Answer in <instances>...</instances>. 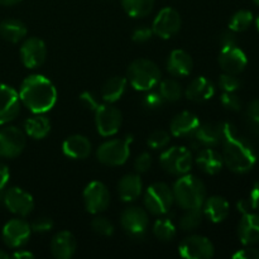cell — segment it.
Masks as SVG:
<instances>
[{"label": "cell", "instance_id": "53", "mask_svg": "<svg viewBox=\"0 0 259 259\" xmlns=\"http://www.w3.org/2000/svg\"><path fill=\"white\" fill-rule=\"evenodd\" d=\"M20 2H22V0H0V4L5 5V7H12V5L18 4V3Z\"/></svg>", "mask_w": 259, "mask_h": 259}, {"label": "cell", "instance_id": "14", "mask_svg": "<svg viewBox=\"0 0 259 259\" xmlns=\"http://www.w3.org/2000/svg\"><path fill=\"white\" fill-rule=\"evenodd\" d=\"M32 233V228L27 220L20 217L14 218L10 219L3 228V242L8 248L18 249L27 244Z\"/></svg>", "mask_w": 259, "mask_h": 259}, {"label": "cell", "instance_id": "9", "mask_svg": "<svg viewBox=\"0 0 259 259\" xmlns=\"http://www.w3.org/2000/svg\"><path fill=\"white\" fill-rule=\"evenodd\" d=\"M0 200L12 214L20 218L28 217L34 209L33 196L20 187H9L8 190H3Z\"/></svg>", "mask_w": 259, "mask_h": 259}, {"label": "cell", "instance_id": "48", "mask_svg": "<svg viewBox=\"0 0 259 259\" xmlns=\"http://www.w3.org/2000/svg\"><path fill=\"white\" fill-rule=\"evenodd\" d=\"M249 202L253 210H259V181L253 185L249 194Z\"/></svg>", "mask_w": 259, "mask_h": 259}, {"label": "cell", "instance_id": "16", "mask_svg": "<svg viewBox=\"0 0 259 259\" xmlns=\"http://www.w3.org/2000/svg\"><path fill=\"white\" fill-rule=\"evenodd\" d=\"M20 60L27 68H38L45 63L47 57L46 43L38 37H29L24 39L19 50Z\"/></svg>", "mask_w": 259, "mask_h": 259}, {"label": "cell", "instance_id": "23", "mask_svg": "<svg viewBox=\"0 0 259 259\" xmlns=\"http://www.w3.org/2000/svg\"><path fill=\"white\" fill-rule=\"evenodd\" d=\"M93 144L88 137L73 134L67 137L62 143V152L66 157L72 159H85L90 156Z\"/></svg>", "mask_w": 259, "mask_h": 259}, {"label": "cell", "instance_id": "52", "mask_svg": "<svg viewBox=\"0 0 259 259\" xmlns=\"http://www.w3.org/2000/svg\"><path fill=\"white\" fill-rule=\"evenodd\" d=\"M237 207H238V211L242 212V214H247V212H249L250 210H253L252 206H250L249 200L248 199L247 200L243 199V200H240V201H238Z\"/></svg>", "mask_w": 259, "mask_h": 259}, {"label": "cell", "instance_id": "2", "mask_svg": "<svg viewBox=\"0 0 259 259\" xmlns=\"http://www.w3.org/2000/svg\"><path fill=\"white\" fill-rule=\"evenodd\" d=\"M20 103L33 114H45L57 103V90L50 78L30 75L23 80L19 93Z\"/></svg>", "mask_w": 259, "mask_h": 259}, {"label": "cell", "instance_id": "1", "mask_svg": "<svg viewBox=\"0 0 259 259\" xmlns=\"http://www.w3.org/2000/svg\"><path fill=\"white\" fill-rule=\"evenodd\" d=\"M223 161L234 174H247L257 163V153L252 144L238 133L232 123H222Z\"/></svg>", "mask_w": 259, "mask_h": 259}, {"label": "cell", "instance_id": "30", "mask_svg": "<svg viewBox=\"0 0 259 259\" xmlns=\"http://www.w3.org/2000/svg\"><path fill=\"white\" fill-rule=\"evenodd\" d=\"M126 85H128V80L121 76H114L109 78L101 88L100 95L104 103L115 104L116 101L120 100L125 94Z\"/></svg>", "mask_w": 259, "mask_h": 259}, {"label": "cell", "instance_id": "20", "mask_svg": "<svg viewBox=\"0 0 259 259\" xmlns=\"http://www.w3.org/2000/svg\"><path fill=\"white\" fill-rule=\"evenodd\" d=\"M194 147L196 148H215L222 144V124H200L194 136Z\"/></svg>", "mask_w": 259, "mask_h": 259}, {"label": "cell", "instance_id": "55", "mask_svg": "<svg viewBox=\"0 0 259 259\" xmlns=\"http://www.w3.org/2000/svg\"><path fill=\"white\" fill-rule=\"evenodd\" d=\"M255 23H257V28H258V30H259V17L257 18V22H255Z\"/></svg>", "mask_w": 259, "mask_h": 259}, {"label": "cell", "instance_id": "39", "mask_svg": "<svg viewBox=\"0 0 259 259\" xmlns=\"http://www.w3.org/2000/svg\"><path fill=\"white\" fill-rule=\"evenodd\" d=\"M142 103H143V106L146 109H148V110H158V109H161L162 106H163V104L166 103V101L163 100V98L161 96V94L158 93V91H147L146 95L143 96V100H142Z\"/></svg>", "mask_w": 259, "mask_h": 259}, {"label": "cell", "instance_id": "12", "mask_svg": "<svg viewBox=\"0 0 259 259\" xmlns=\"http://www.w3.org/2000/svg\"><path fill=\"white\" fill-rule=\"evenodd\" d=\"M27 144L24 131L18 126L0 129V158L12 159L23 153Z\"/></svg>", "mask_w": 259, "mask_h": 259}, {"label": "cell", "instance_id": "40", "mask_svg": "<svg viewBox=\"0 0 259 259\" xmlns=\"http://www.w3.org/2000/svg\"><path fill=\"white\" fill-rule=\"evenodd\" d=\"M219 86L224 93H235L237 90H239L240 81L237 75L224 72L219 77Z\"/></svg>", "mask_w": 259, "mask_h": 259}, {"label": "cell", "instance_id": "28", "mask_svg": "<svg viewBox=\"0 0 259 259\" xmlns=\"http://www.w3.org/2000/svg\"><path fill=\"white\" fill-rule=\"evenodd\" d=\"M201 209L204 212V217H206L214 224L224 222L230 211L229 202L222 196L206 197Z\"/></svg>", "mask_w": 259, "mask_h": 259}, {"label": "cell", "instance_id": "22", "mask_svg": "<svg viewBox=\"0 0 259 259\" xmlns=\"http://www.w3.org/2000/svg\"><path fill=\"white\" fill-rule=\"evenodd\" d=\"M194 61L185 50H174L167 60V71L174 77H186L192 72Z\"/></svg>", "mask_w": 259, "mask_h": 259}, {"label": "cell", "instance_id": "17", "mask_svg": "<svg viewBox=\"0 0 259 259\" xmlns=\"http://www.w3.org/2000/svg\"><path fill=\"white\" fill-rule=\"evenodd\" d=\"M219 65L225 73L239 75L248 65L247 55L238 47V45L224 46L219 53Z\"/></svg>", "mask_w": 259, "mask_h": 259}, {"label": "cell", "instance_id": "18", "mask_svg": "<svg viewBox=\"0 0 259 259\" xmlns=\"http://www.w3.org/2000/svg\"><path fill=\"white\" fill-rule=\"evenodd\" d=\"M19 95L17 91L5 83H0V125L14 120L20 111Z\"/></svg>", "mask_w": 259, "mask_h": 259}, {"label": "cell", "instance_id": "44", "mask_svg": "<svg viewBox=\"0 0 259 259\" xmlns=\"http://www.w3.org/2000/svg\"><path fill=\"white\" fill-rule=\"evenodd\" d=\"M153 30L152 28L147 27V25H141V27L136 28L132 34V40L134 43H146L152 39L153 37Z\"/></svg>", "mask_w": 259, "mask_h": 259}, {"label": "cell", "instance_id": "27", "mask_svg": "<svg viewBox=\"0 0 259 259\" xmlns=\"http://www.w3.org/2000/svg\"><path fill=\"white\" fill-rule=\"evenodd\" d=\"M194 161L206 175H218L224 167L223 156L214 148H201L196 153Z\"/></svg>", "mask_w": 259, "mask_h": 259}, {"label": "cell", "instance_id": "32", "mask_svg": "<svg viewBox=\"0 0 259 259\" xmlns=\"http://www.w3.org/2000/svg\"><path fill=\"white\" fill-rule=\"evenodd\" d=\"M153 234L161 242H171L177 234V225L171 217L162 215L154 222Z\"/></svg>", "mask_w": 259, "mask_h": 259}, {"label": "cell", "instance_id": "33", "mask_svg": "<svg viewBox=\"0 0 259 259\" xmlns=\"http://www.w3.org/2000/svg\"><path fill=\"white\" fill-rule=\"evenodd\" d=\"M121 7L129 17L143 18L152 13L154 0H121Z\"/></svg>", "mask_w": 259, "mask_h": 259}, {"label": "cell", "instance_id": "8", "mask_svg": "<svg viewBox=\"0 0 259 259\" xmlns=\"http://www.w3.org/2000/svg\"><path fill=\"white\" fill-rule=\"evenodd\" d=\"M123 114L114 104L103 103L95 110L96 131L101 137H113L120 131Z\"/></svg>", "mask_w": 259, "mask_h": 259}, {"label": "cell", "instance_id": "41", "mask_svg": "<svg viewBox=\"0 0 259 259\" xmlns=\"http://www.w3.org/2000/svg\"><path fill=\"white\" fill-rule=\"evenodd\" d=\"M220 101L222 105L230 111H239L242 109V101L235 93H223Z\"/></svg>", "mask_w": 259, "mask_h": 259}, {"label": "cell", "instance_id": "13", "mask_svg": "<svg viewBox=\"0 0 259 259\" xmlns=\"http://www.w3.org/2000/svg\"><path fill=\"white\" fill-rule=\"evenodd\" d=\"M83 204L88 212L99 215L104 212L110 205V191L101 181H93L83 190Z\"/></svg>", "mask_w": 259, "mask_h": 259}, {"label": "cell", "instance_id": "54", "mask_svg": "<svg viewBox=\"0 0 259 259\" xmlns=\"http://www.w3.org/2000/svg\"><path fill=\"white\" fill-rule=\"evenodd\" d=\"M10 258V254H8L5 250L0 249V259H9Z\"/></svg>", "mask_w": 259, "mask_h": 259}, {"label": "cell", "instance_id": "50", "mask_svg": "<svg viewBox=\"0 0 259 259\" xmlns=\"http://www.w3.org/2000/svg\"><path fill=\"white\" fill-rule=\"evenodd\" d=\"M220 45H222V47H224V46L237 45L235 33L230 29L227 30V32H223L222 35H220Z\"/></svg>", "mask_w": 259, "mask_h": 259}, {"label": "cell", "instance_id": "49", "mask_svg": "<svg viewBox=\"0 0 259 259\" xmlns=\"http://www.w3.org/2000/svg\"><path fill=\"white\" fill-rule=\"evenodd\" d=\"M9 179H10L9 168H8L7 164L0 162V191L5 190L8 182H9Z\"/></svg>", "mask_w": 259, "mask_h": 259}, {"label": "cell", "instance_id": "7", "mask_svg": "<svg viewBox=\"0 0 259 259\" xmlns=\"http://www.w3.org/2000/svg\"><path fill=\"white\" fill-rule=\"evenodd\" d=\"M159 164L167 174L180 177L190 174L194 164V156L191 149L184 146H175L162 152Z\"/></svg>", "mask_w": 259, "mask_h": 259}, {"label": "cell", "instance_id": "31", "mask_svg": "<svg viewBox=\"0 0 259 259\" xmlns=\"http://www.w3.org/2000/svg\"><path fill=\"white\" fill-rule=\"evenodd\" d=\"M23 131L29 138L43 139L50 134L51 121L43 114H34L24 121Z\"/></svg>", "mask_w": 259, "mask_h": 259}, {"label": "cell", "instance_id": "19", "mask_svg": "<svg viewBox=\"0 0 259 259\" xmlns=\"http://www.w3.org/2000/svg\"><path fill=\"white\" fill-rule=\"evenodd\" d=\"M200 124L201 123L196 114L185 110L174 116L169 124V131L172 136L177 138H190L194 136Z\"/></svg>", "mask_w": 259, "mask_h": 259}, {"label": "cell", "instance_id": "35", "mask_svg": "<svg viewBox=\"0 0 259 259\" xmlns=\"http://www.w3.org/2000/svg\"><path fill=\"white\" fill-rule=\"evenodd\" d=\"M185 211L186 212L180 218L179 227L184 232H194L202 224V220H204L202 209H191L185 210Z\"/></svg>", "mask_w": 259, "mask_h": 259}, {"label": "cell", "instance_id": "29", "mask_svg": "<svg viewBox=\"0 0 259 259\" xmlns=\"http://www.w3.org/2000/svg\"><path fill=\"white\" fill-rule=\"evenodd\" d=\"M27 25L19 19L8 18L0 23V37L9 43H18L27 37Z\"/></svg>", "mask_w": 259, "mask_h": 259}, {"label": "cell", "instance_id": "15", "mask_svg": "<svg viewBox=\"0 0 259 259\" xmlns=\"http://www.w3.org/2000/svg\"><path fill=\"white\" fill-rule=\"evenodd\" d=\"M179 253L186 259H209L215 254L214 244L204 235H189L179 245Z\"/></svg>", "mask_w": 259, "mask_h": 259}, {"label": "cell", "instance_id": "5", "mask_svg": "<svg viewBox=\"0 0 259 259\" xmlns=\"http://www.w3.org/2000/svg\"><path fill=\"white\" fill-rule=\"evenodd\" d=\"M144 207L154 217L167 215L175 204L174 190L164 182H156L147 187L143 196Z\"/></svg>", "mask_w": 259, "mask_h": 259}, {"label": "cell", "instance_id": "47", "mask_svg": "<svg viewBox=\"0 0 259 259\" xmlns=\"http://www.w3.org/2000/svg\"><path fill=\"white\" fill-rule=\"evenodd\" d=\"M247 115L250 121L259 124V99L250 101L247 108Z\"/></svg>", "mask_w": 259, "mask_h": 259}, {"label": "cell", "instance_id": "56", "mask_svg": "<svg viewBox=\"0 0 259 259\" xmlns=\"http://www.w3.org/2000/svg\"><path fill=\"white\" fill-rule=\"evenodd\" d=\"M254 3H255V4H257V5H259V0H254Z\"/></svg>", "mask_w": 259, "mask_h": 259}, {"label": "cell", "instance_id": "38", "mask_svg": "<svg viewBox=\"0 0 259 259\" xmlns=\"http://www.w3.org/2000/svg\"><path fill=\"white\" fill-rule=\"evenodd\" d=\"M169 141H171V134L163 129H158L149 134L147 144L152 149H163L168 146Z\"/></svg>", "mask_w": 259, "mask_h": 259}, {"label": "cell", "instance_id": "37", "mask_svg": "<svg viewBox=\"0 0 259 259\" xmlns=\"http://www.w3.org/2000/svg\"><path fill=\"white\" fill-rule=\"evenodd\" d=\"M91 229L94 233L101 235V237H111L114 234V228L113 223L108 219V218L104 217H95L91 220Z\"/></svg>", "mask_w": 259, "mask_h": 259}, {"label": "cell", "instance_id": "43", "mask_svg": "<svg viewBox=\"0 0 259 259\" xmlns=\"http://www.w3.org/2000/svg\"><path fill=\"white\" fill-rule=\"evenodd\" d=\"M53 220L51 218L47 217H40L37 218L35 220H33V223L30 224L33 233H38V234H45V233L51 232L53 229Z\"/></svg>", "mask_w": 259, "mask_h": 259}, {"label": "cell", "instance_id": "4", "mask_svg": "<svg viewBox=\"0 0 259 259\" xmlns=\"http://www.w3.org/2000/svg\"><path fill=\"white\" fill-rule=\"evenodd\" d=\"M126 80L137 91L153 90L162 80V72L156 62L148 58H137L129 65Z\"/></svg>", "mask_w": 259, "mask_h": 259}, {"label": "cell", "instance_id": "26", "mask_svg": "<svg viewBox=\"0 0 259 259\" xmlns=\"http://www.w3.org/2000/svg\"><path fill=\"white\" fill-rule=\"evenodd\" d=\"M143 192V182L139 174L124 175L118 184V194L123 202H134Z\"/></svg>", "mask_w": 259, "mask_h": 259}, {"label": "cell", "instance_id": "46", "mask_svg": "<svg viewBox=\"0 0 259 259\" xmlns=\"http://www.w3.org/2000/svg\"><path fill=\"white\" fill-rule=\"evenodd\" d=\"M232 257L234 259H259V249L245 245V248L235 252Z\"/></svg>", "mask_w": 259, "mask_h": 259}, {"label": "cell", "instance_id": "36", "mask_svg": "<svg viewBox=\"0 0 259 259\" xmlns=\"http://www.w3.org/2000/svg\"><path fill=\"white\" fill-rule=\"evenodd\" d=\"M253 23V14L249 10H238L229 20V29L234 33H242L247 30Z\"/></svg>", "mask_w": 259, "mask_h": 259}, {"label": "cell", "instance_id": "45", "mask_svg": "<svg viewBox=\"0 0 259 259\" xmlns=\"http://www.w3.org/2000/svg\"><path fill=\"white\" fill-rule=\"evenodd\" d=\"M80 101L86 109H89V110H93V111H95L96 108L100 105V103H99V99L96 98L93 93H90V91H85V93L81 94Z\"/></svg>", "mask_w": 259, "mask_h": 259}, {"label": "cell", "instance_id": "24", "mask_svg": "<svg viewBox=\"0 0 259 259\" xmlns=\"http://www.w3.org/2000/svg\"><path fill=\"white\" fill-rule=\"evenodd\" d=\"M215 95V86L209 78L205 76H199L195 77L191 82L187 85L185 90V96L190 101L194 103H205L210 100Z\"/></svg>", "mask_w": 259, "mask_h": 259}, {"label": "cell", "instance_id": "6", "mask_svg": "<svg viewBox=\"0 0 259 259\" xmlns=\"http://www.w3.org/2000/svg\"><path fill=\"white\" fill-rule=\"evenodd\" d=\"M133 137L126 136L125 138L109 139L99 146L96 151V158L100 163L109 167L123 166L131 156V144Z\"/></svg>", "mask_w": 259, "mask_h": 259}, {"label": "cell", "instance_id": "21", "mask_svg": "<svg viewBox=\"0 0 259 259\" xmlns=\"http://www.w3.org/2000/svg\"><path fill=\"white\" fill-rule=\"evenodd\" d=\"M51 253L57 259H70L75 255L77 242L75 235L68 230H61L51 240Z\"/></svg>", "mask_w": 259, "mask_h": 259}, {"label": "cell", "instance_id": "11", "mask_svg": "<svg viewBox=\"0 0 259 259\" xmlns=\"http://www.w3.org/2000/svg\"><path fill=\"white\" fill-rule=\"evenodd\" d=\"M182 19L180 13L171 7H166L159 10L158 14L152 23L153 34L162 39H171L181 29Z\"/></svg>", "mask_w": 259, "mask_h": 259}, {"label": "cell", "instance_id": "34", "mask_svg": "<svg viewBox=\"0 0 259 259\" xmlns=\"http://www.w3.org/2000/svg\"><path fill=\"white\" fill-rule=\"evenodd\" d=\"M158 93L163 98L166 103H176L184 95L181 83L175 78H166V80L159 81Z\"/></svg>", "mask_w": 259, "mask_h": 259}, {"label": "cell", "instance_id": "10", "mask_svg": "<svg viewBox=\"0 0 259 259\" xmlns=\"http://www.w3.org/2000/svg\"><path fill=\"white\" fill-rule=\"evenodd\" d=\"M120 224L129 237L133 239H142L148 229V211L139 206L128 207L121 212Z\"/></svg>", "mask_w": 259, "mask_h": 259}, {"label": "cell", "instance_id": "3", "mask_svg": "<svg viewBox=\"0 0 259 259\" xmlns=\"http://www.w3.org/2000/svg\"><path fill=\"white\" fill-rule=\"evenodd\" d=\"M175 204L184 210L201 209L206 200V186L195 175L180 176L174 187Z\"/></svg>", "mask_w": 259, "mask_h": 259}, {"label": "cell", "instance_id": "51", "mask_svg": "<svg viewBox=\"0 0 259 259\" xmlns=\"http://www.w3.org/2000/svg\"><path fill=\"white\" fill-rule=\"evenodd\" d=\"M10 257L15 259H32L34 258V254H33L32 252H29V250L18 248V249H15V252L13 253V254H10Z\"/></svg>", "mask_w": 259, "mask_h": 259}, {"label": "cell", "instance_id": "25", "mask_svg": "<svg viewBox=\"0 0 259 259\" xmlns=\"http://www.w3.org/2000/svg\"><path fill=\"white\" fill-rule=\"evenodd\" d=\"M238 237L243 245H253L259 242V215L254 212L243 214L238 225Z\"/></svg>", "mask_w": 259, "mask_h": 259}, {"label": "cell", "instance_id": "42", "mask_svg": "<svg viewBox=\"0 0 259 259\" xmlns=\"http://www.w3.org/2000/svg\"><path fill=\"white\" fill-rule=\"evenodd\" d=\"M152 167V156L148 152H143V153L138 154L137 158L134 159V171L137 174H146L151 169Z\"/></svg>", "mask_w": 259, "mask_h": 259}]
</instances>
